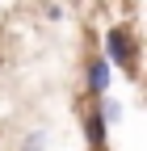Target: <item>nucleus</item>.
<instances>
[{"instance_id": "obj_1", "label": "nucleus", "mask_w": 147, "mask_h": 151, "mask_svg": "<svg viewBox=\"0 0 147 151\" xmlns=\"http://www.w3.org/2000/svg\"><path fill=\"white\" fill-rule=\"evenodd\" d=\"M105 63H118L126 71H135V42H130V34H126L122 25H114L105 34V55H101Z\"/></svg>"}, {"instance_id": "obj_2", "label": "nucleus", "mask_w": 147, "mask_h": 151, "mask_svg": "<svg viewBox=\"0 0 147 151\" xmlns=\"http://www.w3.org/2000/svg\"><path fill=\"white\" fill-rule=\"evenodd\" d=\"M88 84H93L88 92H97V97L109 92V63L105 59H93V63H88Z\"/></svg>"}, {"instance_id": "obj_3", "label": "nucleus", "mask_w": 147, "mask_h": 151, "mask_svg": "<svg viewBox=\"0 0 147 151\" xmlns=\"http://www.w3.org/2000/svg\"><path fill=\"white\" fill-rule=\"evenodd\" d=\"M84 134H88V143L101 151V143H105V122H101V113H88V118H84Z\"/></svg>"}]
</instances>
